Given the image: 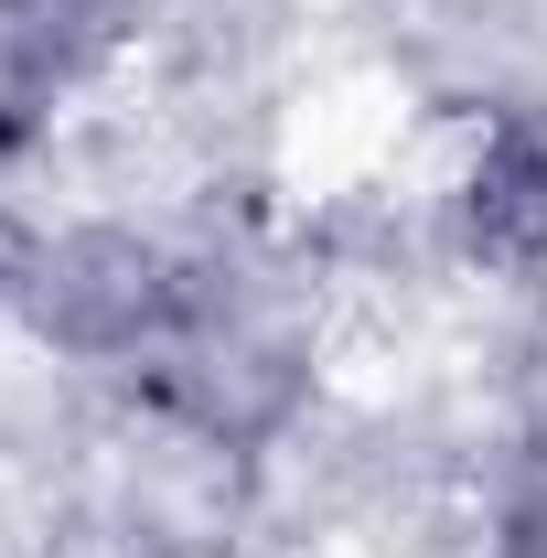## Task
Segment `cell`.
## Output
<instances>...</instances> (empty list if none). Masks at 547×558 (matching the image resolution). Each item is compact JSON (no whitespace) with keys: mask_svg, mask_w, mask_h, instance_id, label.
<instances>
[{"mask_svg":"<svg viewBox=\"0 0 547 558\" xmlns=\"http://www.w3.org/2000/svg\"><path fill=\"white\" fill-rule=\"evenodd\" d=\"M462 236L483 258H547V119L537 108L494 119L473 183H462Z\"/></svg>","mask_w":547,"mask_h":558,"instance_id":"cell-2","label":"cell"},{"mask_svg":"<svg viewBox=\"0 0 547 558\" xmlns=\"http://www.w3.org/2000/svg\"><path fill=\"white\" fill-rule=\"evenodd\" d=\"M33 269H44V247L0 215V301H33Z\"/></svg>","mask_w":547,"mask_h":558,"instance_id":"cell-3","label":"cell"},{"mask_svg":"<svg viewBox=\"0 0 547 558\" xmlns=\"http://www.w3.org/2000/svg\"><path fill=\"white\" fill-rule=\"evenodd\" d=\"M161 258L139 236H65L33 269V312L65 344H139V323H161Z\"/></svg>","mask_w":547,"mask_h":558,"instance_id":"cell-1","label":"cell"}]
</instances>
